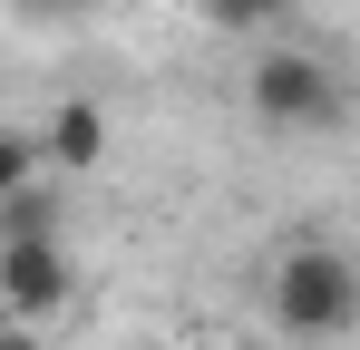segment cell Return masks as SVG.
Instances as JSON below:
<instances>
[{"label": "cell", "instance_id": "1", "mask_svg": "<svg viewBox=\"0 0 360 350\" xmlns=\"http://www.w3.org/2000/svg\"><path fill=\"white\" fill-rule=\"evenodd\" d=\"M273 331L302 350L341 341V331H360V263L331 243V233H302V243H283V263H273Z\"/></svg>", "mask_w": 360, "mask_h": 350}, {"label": "cell", "instance_id": "2", "mask_svg": "<svg viewBox=\"0 0 360 350\" xmlns=\"http://www.w3.org/2000/svg\"><path fill=\"white\" fill-rule=\"evenodd\" d=\"M243 108L263 117L273 136H331L341 127V78H331V58H311V49H263L253 58V78H243Z\"/></svg>", "mask_w": 360, "mask_h": 350}, {"label": "cell", "instance_id": "3", "mask_svg": "<svg viewBox=\"0 0 360 350\" xmlns=\"http://www.w3.org/2000/svg\"><path fill=\"white\" fill-rule=\"evenodd\" d=\"M0 302H10V321H20V331L59 321L68 302H78V263H68L59 233H39V243H0Z\"/></svg>", "mask_w": 360, "mask_h": 350}, {"label": "cell", "instance_id": "4", "mask_svg": "<svg viewBox=\"0 0 360 350\" xmlns=\"http://www.w3.org/2000/svg\"><path fill=\"white\" fill-rule=\"evenodd\" d=\"M39 136H49V175H68V185L108 166V108H98V98H59Z\"/></svg>", "mask_w": 360, "mask_h": 350}, {"label": "cell", "instance_id": "5", "mask_svg": "<svg viewBox=\"0 0 360 350\" xmlns=\"http://www.w3.org/2000/svg\"><path fill=\"white\" fill-rule=\"evenodd\" d=\"M39 175H49V136H39V127H10V136H0V205L39 195Z\"/></svg>", "mask_w": 360, "mask_h": 350}, {"label": "cell", "instance_id": "6", "mask_svg": "<svg viewBox=\"0 0 360 350\" xmlns=\"http://www.w3.org/2000/svg\"><path fill=\"white\" fill-rule=\"evenodd\" d=\"M205 10H214V30H273L292 0H205Z\"/></svg>", "mask_w": 360, "mask_h": 350}, {"label": "cell", "instance_id": "7", "mask_svg": "<svg viewBox=\"0 0 360 350\" xmlns=\"http://www.w3.org/2000/svg\"><path fill=\"white\" fill-rule=\"evenodd\" d=\"M0 350H39V331H10V341H0Z\"/></svg>", "mask_w": 360, "mask_h": 350}]
</instances>
